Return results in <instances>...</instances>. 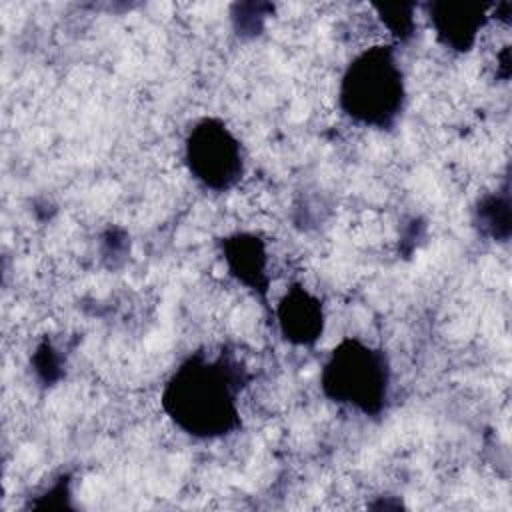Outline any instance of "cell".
I'll return each instance as SVG.
<instances>
[{
	"label": "cell",
	"instance_id": "cell-1",
	"mask_svg": "<svg viewBox=\"0 0 512 512\" xmlns=\"http://www.w3.org/2000/svg\"><path fill=\"white\" fill-rule=\"evenodd\" d=\"M162 402L174 424L196 438L224 436L238 426L234 376L218 360L184 362L168 380Z\"/></svg>",
	"mask_w": 512,
	"mask_h": 512
},
{
	"label": "cell",
	"instance_id": "cell-2",
	"mask_svg": "<svg viewBox=\"0 0 512 512\" xmlns=\"http://www.w3.org/2000/svg\"><path fill=\"white\" fill-rule=\"evenodd\" d=\"M340 104L356 122L384 128L396 120L404 104V76L392 48L372 46L346 68Z\"/></svg>",
	"mask_w": 512,
	"mask_h": 512
},
{
	"label": "cell",
	"instance_id": "cell-3",
	"mask_svg": "<svg viewBox=\"0 0 512 512\" xmlns=\"http://www.w3.org/2000/svg\"><path fill=\"white\" fill-rule=\"evenodd\" d=\"M390 384V370L384 352L360 340L340 342L322 370V388L338 404L354 406L360 412L382 410Z\"/></svg>",
	"mask_w": 512,
	"mask_h": 512
},
{
	"label": "cell",
	"instance_id": "cell-4",
	"mask_svg": "<svg viewBox=\"0 0 512 512\" xmlns=\"http://www.w3.org/2000/svg\"><path fill=\"white\" fill-rule=\"evenodd\" d=\"M186 164L192 176L206 188L226 190L244 172L242 146L220 120L206 118L186 138Z\"/></svg>",
	"mask_w": 512,
	"mask_h": 512
},
{
	"label": "cell",
	"instance_id": "cell-5",
	"mask_svg": "<svg viewBox=\"0 0 512 512\" xmlns=\"http://www.w3.org/2000/svg\"><path fill=\"white\" fill-rule=\"evenodd\" d=\"M428 16L436 36L454 50H468L488 20V4L478 2H432Z\"/></svg>",
	"mask_w": 512,
	"mask_h": 512
},
{
	"label": "cell",
	"instance_id": "cell-6",
	"mask_svg": "<svg viewBox=\"0 0 512 512\" xmlns=\"http://www.w3.org/2000/svg\"><path fill=\"white\" fill-rule=\"evenodd\" d=\"M278 324L286 340L292 344H314L324 330V310L316 296L294 286L278 304Z\"/></svg>",
	"mask_w": 512,
	"mask_h": 512
},
{
	"label": "cell",
	"instance_id": "cell-7",
	"mask_svg": "<svg viewBox=\"0 0 512 512\" xmlns=\"http://www.w3.org/2000/svg\"><path fill=\"white\" fill-rule=\"evenodd\" d=\"M226 260L232 274L248 286H264L266 282V252L254 236H234L226 242Z\"/></svg>",
	"mask_w": 512,
	"mask_h": 512
},
{
	"label": "cell",
	"instance_id": "cell-8",
	"mask_svg": "<svg viewBox=\"0 0 512 512\" xmlns=\"http://www.w3.org/2000/svg\"><path fill=\"white\" fill-rule=\"evenodd\" d=\"M384 26L400 40L410 36L414 28V4H384L378 6Z\"/></svg>",
	"mask_w": 512,
	"mask_h": 512
}]
</instances>
